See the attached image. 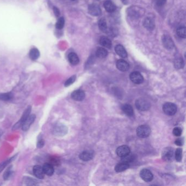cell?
I'll list each match as a JSON object with an SVG mask.
<instances>
[{"instance_id":"cell-1","label":"cell","mask_w":186,"mask_h":186,"mask_svg":"<svg viewBox=\"0 0 186 186\" xmlns=\"http://www.w3.org/2000/svg\"><path fill=\"white\" fill-rule=\"evenodd\" d=\"M151 128L147 125H141L136 129V133L139 137L141 138H147L151 134Z\"/></svg>"},{"instance_id":"cell-2","label":"cell","mask_w":186,"mask_h":186,"mask_svg":"<svg viewBox=\"0 0 186 186\" xmlns=\"http://www.w3.org/2000/svg\"><path fill=\"white\" fill-rule=\"evenodd\" d=\"M163 110L168 116H173L177 112V107L174 103L167 102L163 105Z\"/></svg>"},{"instance_id":"cell-3","label":"cell","mask_w":186,"mask_h":186,"mask_svg":"<svg viewBox=\"0 0 186 186\" xmlns=\"http://www.w3.org/2000/svg\"><path fill=\"white\" fill-rule=\"evenodd\" d=\"M136 108L140 111H147L151 107V104L149 101L144 98H139L136 102Z\"/></svg>"},{"instance_id":"cell-4","label":"cell","mask_w":186,"mask_h":186,"mask_svg":"<svg viewBox=\"0 0 186 186\" xmlns=\"http://www.w3.org/2000/svg\"><path fill=\"white\" fill-rule=\"evenodd\" d=\"M31 111V107L30 106L27 108L25 110V111L24 112V114L22 115V117H21V118L20 120L18 122L14 125V126L13 127V129H18V128H19L21 126H22V124L26 120L27 118L30 115Z\"/></svg>"},{"instance_id":"cell-5","label":"cell","mask_w":186,"mask_h":186,"mask_svg":"<svg viewBox=\"0 0 186 186\" xmlns=\"http://www.w3.org/2000/svg\"><path fill=\"white\" fill-rule=\"evenodd\" d=\"M140 176L144 181L147 182L151 181L153 179V175L151 171L147 169H144L141 170Z\"/></svg>"},{"instance_id":"cell-6","label":"cell","mask_w":186,"mask_h":186,"mask_svg":"<svg viewBox=\"0 0 186 186\" xmlns=\"http://www.w3.org/2000/svg\"><path fill=\"white\" fill-rule=\"evenodd\" d=\"M116 154L117 155L118 157L121 158H123L129 155L131 152V150L129 149V147L127 145H122L121 146L118 147L117 149H116Z\"/></svg>"},{"instance_id":"cell-7","label":"cell","mask_w":186,"mask_h":186,"mask_svg":"<svg viewBox=\"0 0 186 186\" xmlns=\"http://www.w3.org/2000/svg\"><path fill=\"white\" fill-rule=\"evenodd\" d=\"M130 79L133 83L136 84H140L144 81V78L140 73L138 72H133L130 74Z\"/></svg>"},{"instance_id":"cell-8","label":"cell","mask_w":186,"mask_h":186,"mask_svg":"<svg viewBox=\"0 0 186 186\" xmlns=\"http://www.w3.org/2000/svg\"><path fill=\"white\" fill-rule=\"evenodd\" d=\"M174 152L171 147H166L162 152V157L165 161H170L173 160Z\"/></svg>"},{"instance_id":"cell-9","label":"cell","mask_w":186,"mask_h":186,"mask_svg":"<svg viewBox=\"0 0 186 186\" xmlns=\"http://www.w3.org/2000/svg\"><path fill=\"white\" fill-rule=\"evenodd\" d=\"M162 42L164 47L165 48L171 50L174 47V43L170 37L168 36L164 35L162 38Z\"/></svg>"},{"instance_id":"cell-10","label":"cell","mask_w":186,"mask_h":186,"mask_svg":"<svg viewBox=\"0 0 186 186\" xmlns=\"http://www.w3.org/2000/svg\"><path fill=\"white\" fill-rule=\"evenodd\" d=\"M88 13L93 16H98L101 14V9L97 4L93 3L88 6Z\"/></svg>"},{"instance_id":"cell-11","label":"cell","mask_w":186,"mask_h":186,"mask_svg":"<svg viewBox=\"0 0 186 186\" xmlns=\"http://www.w3.org/2000/svg\"><path fill=\"white\" fill-rule=\"evenodd\" d=\"M85 94L83 90H75L71 94L72 98L76 101H82L85 98Z\"/></svg>"},{"instance_id":"cell-12","label":"cell","mask_w":186,"mask_h":186,"mask_svg":"<svg viewBox=\"0 0 186 186\" xmlns=\"http://www.w3.org/2000/svg\"><path fill=\"white\" fill-rule=\"evenodd\" d=\"M36 116L35 115H29L26 120L22 125V129L24 131H27L30 128L31 125L34 122L35 120Z\"/></svg>"},{"instance_id":"cell-13","label":"cell","mask_w":186,"mask_h":186,"mask_svg":"<svg viewBox=\"0 0 186 186\" xmlns=\"http://www.w3.org/2000/svg\"><path fill=\"white\" fill-rule=\"evenodd\" d=\"M94 157V152L93 151L87 150L81 152L79 155V158L80 160L83 161H88L92 160Z\"/></svg>"},{"instance_id":"cell-14","label":"cell","mask_w":186,"mask_h":186,"mask_svg":"<svg viewBox=\"0 0 186 186\" xmlns=\"http://www.w3.org/2000/svg\"><path fill=\"white\" fill-rule=\"evenodd\" d=\"M116 67L118 70L122 72H126L129 69V64L123 60H119L116 62Z\"/></svg>"},{"instance_id":"cell-15","label":"cell","mask_w":186,"mask_h":186,"mask_svg":"<svg viewBox=\"0 0 186 186\" xmlns=\"http://www.w3.org/2000/svg\"><path fill=\"white\" fill-rule=\"evenodd\" d=\"M33 172L36 177L40 179H43L44 177V174L42 167L40 165H36L33 167Z\"/></svg>"},{"instance_id":"cell-16","label":"cell","mask_w":186,"mask_h":186,"mask_svg":"<svg viewBox=\"0 0 186 186\" xmlns=\"http://www.w3.org/2000/svg\"><path fill=\"white\" fill-rule=\"evenodd\" d=\"M115 50L116 54L120 56V57L123 58H126L127 57L128 54H127V51L126 50L125 48L121 44L117 45L115 48Z\"/></svg>"},{"instance_id":"cell-17","label":"cell","mask_w":186,"mask_h":186,"mask_svg":"<svg viewBox=\"0 0 186 186\" xmlns=\"http://www.w3.org/2000/svg\"><path fill=\"white\" fill-rule=\"evenodd\" d=\"M129 164L126 162H122L119 163L115 167V170L117 173H121L126 170L127 169L129 168Z\"/></svg>"},{"instance_id":"cell-18","label":"cell","mask_w":186,"mask_h":186,"mask_svg":"<svg viewBox=\"0 0 186 186\" xmlns=\"http://www.w3.org/2000/svg\"><path fill=\"white\" fill-rule=\"evenodd\" d=\"M44 174L48 176H51L54 173V169L52 164L50 163H45L42 167Z\"/></svg>"},{"instance_id":"cell-19","label":"cell","mask_w":186,"mask_h":186,"mask_svg":"<svg viewBox=\"0 0 186 186\" xmlns=\"http://www.w3.org/2000/svg\"><path fill=\"white\" fill-rule=\"evenodd\" d=\"M104 6L105 10L107 12L112 13L116 10V6L115 5L114 3L110 0H107L105 1L104 3Z\"/></svg>"},{"instance_id":"cell-20","label":"cell","mask_w":186,"mask_h":186,"mask_svg":"<svg viewBox=\"0 0 186 186\" xmlns=\"http://www.w3.org/2000/svg\"><path fill=\"white\" fill-rule=\"evenodd\" d=\"M68 59L69 63L72 65H77L79 64V57L75 53H69L68 56Z\"/></svg>"},{"instance_id":"cell-21","label":"cell","mask_w":186,"mask_h":186,"mask_svg":"<svg viewBox=\"0 0 186 186\" xmlns=\"http://www.w3.org/2000/svg\"><path fill=\"white\" fill-rule=\"evenodd\" d=\"M99 43L102 46L107 48L110 49L112 48V43L111 40L107 37H102L99 40Z\"/></svg>"},{"instance_id":"cell-22","label":"cell","mask_w":186,"mask_h":186,"mask_svg":"<svg viewBox=\"0 0 186 186\" xmlns=\"http://www.w3.org/2000/svg\"><path fill=\"white\" fill-rule=\"evenodd\" d=\"M121 109L122 110L123 112H124V113L126 114L127 116L131 117V116L133 115V107H132L131 105L126 104H124V105L122 106Z\"/></svg>"},{"instance_id":"cell-23","label":"cell","mask_w":186,"mask_h":186,"mask_svg":"<svg viewBox=\"0 0 186 186\" xmlns=\"http://www.w3.org/2000/svg\"><path fill=\"white\" fill-rule=\"evenodd\" d=\"M29 56L32 60L35 61L40 57V51L37 48H32L30 51Z\"/></svg>"},{"instance_id":"cell-24","label":"cell","mask_w":186,"mask_h":186,"mask_svg":"<svg viewBox=\"0 0 186 186\" xmlns=\"http://www.w3.org/2000/svg\"><path fill=\"white\" fill-rule=\"evenodd\" d=\"M144 25L146 29L150 30H152L155 27V22H154V21L151 18H147L145 20Z\"/></svg>"},{"instance_id":"cell-25","label":"cell","mask_w":186,"mask_h":186,"mask_svg":"<svg viewBox=\"0 0 186 186\" xmlns=\"http://www.w3.org/2000/svg\"><path fill=\"white\" fill-rule=\"evenodd\" d=\"M108 53L107 50L103 48H99L96 51L97 57L100 59H103L107 56Z\"/></svg>"},{"instance_id":"cell-26","label":"cell","mask_w":186,"mask_h":186,"mask_svg":"<svg viewBox=\"0 0 186 186\" xmlns=\"http://www.w3.org/2000/svg\"><path fill=\"white\" fill-rule=\"evenodd\" d=\"M98 26L101 31L106 32L107 31V26L105 19L102 18L98 21Z\"/></svg>"},{"instance_id":"cell-27","label":"cell","mask_w":186,"mask_h":186,"mask_svg":"<svg viewBox=\"0 0 186 186\" xmlns=\"http://www.w3.org/2000/svg\"><path fill=\"white\" fill-rule=\"evenodd\" d=\"M177 34L179 37L185 38L186 37V27L184 26H179L177 29Z\"/></svg>"},{"instance_id":"cell-28","label":"cell","mask_w":186,"mask_h":186,"mask_svg":"<svg viewBox=\"0 0 186 186\" xmlns=\"http://www.w3.org/2000/svg\"><path fill=\"white\" fill-rule=\"evenodd\" d=\"M16 155H15L14 157L11 158L10 159L6 160L5 162H2V163H1L0 164V173L2 172V171L5 169V168H6L7 166V165L9 164L10 163H11L16 158Z\"/></svg>"},{"instance_id":"cell-29","label":"cell","mask_w":186,"mask_h":186,"mask_svg":"<svg viewBox=\"0 0 186 186\" xmlns=\"http://www.w3.org/2000/svg\"><path fill=\"white\" fill-rule=\"evenodd\" d=\"M12 98H13V94L11 92L0 94V99H1L2 101H9Z\"/></svg>"},{"instance_id":"cell-30","label":"cell","mask_w":186,"mask_h":186,"mask_svg":"<svg viewBox=\"0 0 186 186\" xmlns=\"http://www.w3.org/2000/svg\"><path fill=\"white\" fill-rule=\"evenodd\" d=\"M175 66L177 69H181L184 67V62L181 57H177L175 60Z\"/></svg>"},{"instance_id":"cell-31","label":"cell","mask_w":186,"mask_h":186,"mask_svg":"<svg viewBox=\"0 0 186 186\" xmlns=\"http://www.w3.org/2000/svg\"><path fill=\"white\" fill-rule=\"evenodd\" d=\"M64 19L63 17H61V18H59V19L57 20V22L56 23L55 26L56 28L59 30H61V29H63V27L64 25Z\"/></svg>"},{"instance_id":"cell-32","label":"cell","mask_w":186,"mask_h":186,"mask_svg":"<svg viewBox=\"0 0 186 186\" xmlns=\"http://www.w3.org/2000/svg\"><path fill=\"white\" fill-rule=\"evenodd\" d=\"M175 158L177 162H181L182 158V150L177 149L175 152Z\"/></svg>"},{"instance_id":"cell-33","label":"cell","mask_w":186,"mask_h":186,"mask_svg":"<svg viewBox=\"0 0 186 186\" xmlns=\"http://www.w3.org/2000/svg\"><path fill=\"white\" fill-rule=\"evenodd\" d=\"M134 159V158L133 155H131L129 153V155L122 158V162H126L129 164V163L133 161Z\"/></svg>"},{"instance_id":"cell-34","label":"cell","mask_w":186,"mask_h":186,"mask_svg":"<svg viewBox=\"0 0 186 186\" xmlns=\"http://www.w3.org/2000/svg\"><path fill=\"white\" fill-rule=\"evenodd\" d=\"M75 79H76V76H75V75H73L72 77H70V78H69V79L65 82L64 86H65L66 87H67V86H70V85H72V84L75 81Z\"/></svg>"},{"instance_id":"cell-35","label":"cell","mask_w":186,"mask_h":186,"mask_svg":"<svg viewBox=\"0 0 186 186\" xmlns=\"http://www.w3.org/2000/svg\"><path fill=\"white\" fill-rule=\"evenodd\" d=\"M173 134L176 136H179L181 135L182 129L179 127H175L173 129Z\"/></svg>"},{"instance_id":"cell-36","label":"cell","mask_w":186,"mask_h":186,"mask_svg":"<svg viewBox=\"0 0 186 186\" xmlns=\"http://www.w3.org/2000/svg\"><path fill=\"white\" fill-rule=\"evenodd\" d=\"M12 171L11 168H8V170L5 172L4 175H3V177H4V179H9V177H11L12 174Z\"/></svg>"},{"instance_id":"cell-37","label":"cell","mask_w":186,"mask_h":186,"mask_svg":"<svg viewBox=\"0 0 186 186\" xmlns=\"http://www.w3.org/2000/svg\"><path fill=\"white\" fill-rule=\"evenodd\" d=\"M155 3L159 7L163 6V5H165L166 2V0H155Z\"/></svg>"},{"instance_id":"cell-38","label":"cell","mask_w":186,"mask_h":186,"mask_svg":"<svg viewBox=\"0 0 186 186\" xmlns=\"http://www.w3.org/2000/svg\"><path fill=\"white\" fill-rule=\"evenodd\" d=\"M175 144L177 146H181L184 144V139L182 138H178L175 140Z\"/></svg>"},{"instance_id":"cell-39","label":"cell","mask_w":186,"mask_h":186,"mask_svg":"<svg viewBox=\"0 0 186 186\" xmlns=\"http://www.w3.org/2000/svg\"><path fill=\"white\" fill-rule=\"evenodd\" d=\"M59 163V160H57V159H56V158H53V159L51 160V164H52V165H57Z\"/></svg>"},{"instance_id":"cell-40","label":"cell","mask_w":186,"mask_h":186,"mask_svg":"<svg viewBox=\"0 0 186 186\" xmlns=\"http://www.w3.org/2000/svg\"><path fill=\"white\" fill-rule=\"evenodd\" d=\"M53 9H54L53 10H54V12L55 13V16H56V17H59L60 16V13L59 9L55 7H54Z\"/></svg>"},{"instance_id":"cell-41","label":"cell","mask_w":186,"mask_h":186,"mask_svg":"<svg viewBox=\"0 0 186 186\" xmlns=\"http://www.w3.org/2000/svg\"><path fill=\"white\" fill-rule=\"evenodd\" d=\"M44 145V141L43 140H41L38 141L37 144V147L38 148H41L43 147Z\"/></svg>"},{"instance_id":"cell-42","label":"cell","mask_w":186,"mask_h":186,"mask_svg":"<svg viewBox=\"0 0 186 186\" xmlns=\"http://www.w3.org/2000/svg\"><path fill=\"white\" fill-rule=\"evenodd\" d=\"M70 1H75V0H70Z\"/></svg>"}]
</instances>
